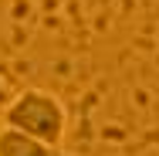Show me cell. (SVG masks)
Wrapping results in <instances>:
<instances>
[{"mask_svg": "<svg viewBox=\"0 0 159 156\" xmlns=\"http://www.w3.org/2000/svg\"><path fill=\"white\" fill-rule=\"evenodd\" d=\"M3 129L24 132L37 143L58 149L64 139V129H68V112L58 95L44 92V88H24L3 109Z\"/></svg>", "mask_w": 159, "mask_h": 156, "instance_id": "cell-1", "label": "cell"}, {"mask_svg": "<svg viewBox=\"0 0 159 156\" xmlns=\"http://www.w3.org/2000/svg\"><path fill=\"white\" fill-rule=\"evenodd\" d=\"M0 156H64V153L44 146V143H37V139L24 136V132L0 129Z\"/></svg>", "mask_w": 159, "mask_h": 156, "instance_id": "cell-2", "label": "cell"}]
</instances>
